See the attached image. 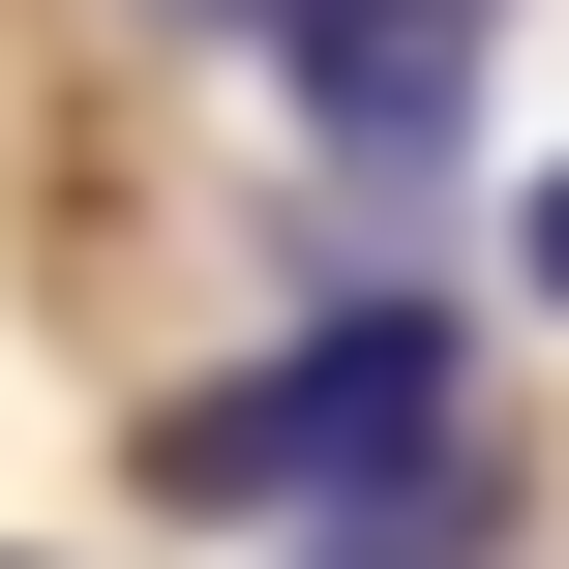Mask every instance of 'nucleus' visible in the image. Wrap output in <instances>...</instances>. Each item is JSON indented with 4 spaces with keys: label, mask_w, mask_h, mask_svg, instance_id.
<instances>
[{
    "label": "nucleus",
    "mask_w": 569,
    "mask_h": 569,
    "mask_svg": "<svg viewBox=\"0 0 569 569\" xmlns=\"http://www.w3.org/2000/svg\"><path fill=\"white\" fill-rule=\"evenodd\" d=\"M150 30H300V0H150Z\"/></svg>",
    "instance_id": "nucleus-3"
},
{
    "label": "nucleus",
    "mask_w": 569,
    "mask_h": 569,
    "mask_svg": "<svg viewBox=\"0 0 569 569\" xmlns=\"http://www.w3.org/2000/svg\"><path fill=\"white\" fill-rule=\"evenodd\" d=\"M450 60H480V0H300V90H330V150H450Z\"/></svg>",
    "instance_id": "nucleus-2"
},
{
    "label": "nucleus",
    "mask_w": 569,
    "mask_h": 569,
    "mask_svg": "<svg viewBox=\"0 0 569 569\" xmlns=\"http://www.w3.org/2000/svg\"><path fill=\"white\" fill-rule=\"evenodd\" d=\"M150 480L180 510H390V480H450V330L420 300H330V330H270V390H180Z\"/></svg>",
    "instance_id": "nucleus-1"
},
{
    "label": "nucleus",
    "mask_w": 569,
    "mask_h": 569,
    "mask_svg": "<svg viewBox=\"0 0 569 569\" xmlns=\"http://www.w3.org/2000/svg\"><path fill=\"white\" fill-rule=\"evenodd\" d=\"M540 300H569V180H540Z\"/></svg>",
    "instance_id": "nucleus-4"
}]
</instances>
